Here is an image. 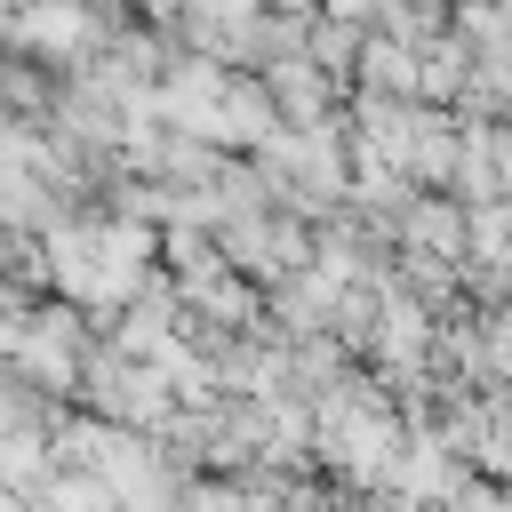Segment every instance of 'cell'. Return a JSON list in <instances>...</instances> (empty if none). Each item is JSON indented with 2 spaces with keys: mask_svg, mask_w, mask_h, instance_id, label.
Returning a JSON list of instances; mask_svg holds the SVG:
<instances>
[{
  "mask_svg": "<svg viewBox=\"0 0 512 512\" xmlns=\"http://www.w3.org/2000/svg\"><path fill=\"white\" fill-rule=\"evenodd\" d=\"M152 248H160L152 224H128V216H112V224H56L48 232V272L80 304H128L144 288Z\"/></svg>",
  "mask_w": 512,
  "mask_h": 512,
  "instance_id": "cell-1",
  "label": "cell"
},
{
  "mask_svg": "<svg viewBox=\"0 0 512 512\" xmlns=\"http://www.w3.org/2000/svg\"><path fill=\"white\" fill-rule=\"evenodd\" d=\"M8 40H40V48H56V56H72L88 32H96V16H80V8H48V16H8L0 24Z\"/></svg>",
  "mask_w": 512,
  "mask_h": 512,
  "instance_id": "cell-2",
  "label": "cell"
}]
</instances>
